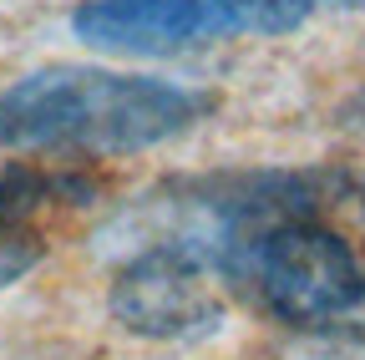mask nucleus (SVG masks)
Wrapping results in <instances>:
<instances>
[{
    "mask_svg": "<svg viewBox=\"0 0 365 360\" xmlns=\"http://www.w3.org/2000/svg\"><path fill=\"white\" fill-rule=\"evenodd\" d=\"M41 254H46V244H41L36 229H26V223H0V289L26 279L41 264Z\"/></svg>",
    "mask_w": 365,
    "mask_h": 360,
    "instance_id": "obj_8",
    "label": "nucleus"
},
{
    "mask_svg": "<svg viewBox=\"0 0 365 360\" xmlns=\"http://www.w3.org/2000/svg\"><path fill=\"white\" fill-rule=\"evenodd\" d=\"M76 41L107 56H182L244 31V0H86Z\"/></svg>",
    "mask_w": 365,
    "mask_h": 360,
    "instance_id": "obj_5",
    "label": "nucleus"
},
{
    "mask_svg": "<svg viewBox=\"0 0 365 360\" xmlns=\"http://www.w3.org/2000/svg\"><path fill=\"white\" fill-rule=\"evenodd\" d=\"M284 360H365V325H325L309 330V340H299Z\"/></svg>",
    "mask_w": 365,
    "mask_h": 360,
    "instance_id": "obj_7",
    "label": "nucleus"
},
{
    "mask_svg": "<svg viewBox=\"0 0 365 360\" xmlns=\"http://www.w3.org/2000/svg\"><path fill=\"white\" fill-rule=\"evenodd\" d=\"M213 97L188 81L41 66L0 92V148L11 153H137L188 132Z\"/></svg>",
    "mask_w": 365,
    "mask_h": 360,
    "instance_id": "obj_1",
    "label": "nucleus"
},
{
    "mask_svg": "<svg viewBox=\"0 0 365 360\" xmlns=\"http://www.w3.org/2000/svg\"><path fill=\"white\" fill-rule=\"evenodd\" d=\"M319 188H325V178L289 173V168L188 178V183H168L137 198V208L112 223V234H122L132 249H148V244L188 249L223 279L228 264L264 229L284 218H309L319 208Z\"/></svg>",
    "mask_w": 365,
    "mask_h": 360,
    "instance_id": "obj_2",
    "label": "nucleus"
},
{
    "mask_svg": "<svg viewBox=\"0 0 365 360\" xmlns=\"http://www.w3.org/2000/svg\"><path fill=\"white\" fill-rule=\"evenodd\" d=\"M365 0H244V31L254 36H284L319 11H355Z\"/></svg>",
    "mask_w": 365,
    "mask_h": 360,
    "instance_id": "obj_6",
    "label": "nucleus"
},
{
    "mask_svg": "<svg viewBox=\"0 0 365 360\" xmlns=\"http://www.w3.org/2000/svg\"><path fill=\"white\" fill-rule=\"evenodd\" d=\"M228 284H244L289 330L340 325L365 304V269L355 249L314 218H284L264 229L234 264Z\"/></svg>",
    "mask_w": 365,
    "mask_h": 360,
    "instance_id": "obj_3",
    "label": "nucleus"
},
{
    "mask_svg": "<svg viewBox=\"0 0 365 360\" xmlns=\"http://www.w3.org/2000/svg\"><path fill=\"white\" fill-rule=\"evenodd\" d=\"M107 309L127 335L143 340H193L223 325L218 274L173 244L132 249L107 289Z\"/></svg>",
    "mask_w": 365,
    "mask_h": 360,
    "instance_id": "obj_4",
    "label": "nucleus"
}]
</instances>
